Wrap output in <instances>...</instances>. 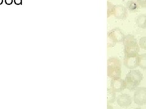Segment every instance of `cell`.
Listing matches in <instances>:
<instances>
[{
	"instance_id": "15",
	"label": "cell",
	"mask_w": 146,
	"mask_h": 109,
	"mask_svg": "<svg viewBox=\"0 0 146 109\" xmlns=\"http://www.w3.org/2000/svg\"><path fill=\"white\" fill-rule=\"evenodd\" d=\"M139 47H141L144 50L146 49V36H143V37L141 38L139 41Z\"/></svg>"
},
{
	"instance_id": "9",
	"label": "cell",
	"mask_w": 146,
	"mask_h": 109,
	"mask_svg": "<svg viewBox=\"0 0 146 109\" xmlns=\"http://www.w3.org/2000/svg\"><path fill=\"white\" fill-rule=\"evenodd\" d=\"M116 102L120 107L125 108L131 105L132 103V98L129 94L122 93L117 97Z\"/></svg>"
},
{
	"instance_id": "10",
	"label": "cell",
	"mask_w": 146,
	"mask_h": 109,
	"mask_svg": "<svg viewBox=\"0 0 146 109\" xmlns=\"http://www.w3.org/2000/svg\"><path fill=\"white\" fill-rule=\"evenodd\" d=\"M126 7L127 10L131 12H137L140 8L139 6L134 0H129L126 4Z\"/></svg>"
},
{
	"instance_id": "17",
	"label": "cell",
	"mask_w": 146,
	"mask_h": 109,
	"mask_svg": "<svg viewBox=\"0 0 146 109\" xmlns=\"http://www.w3.org/2000/svg\"><path fill=\"white\" fill-rule=\"evenodd\" d=\"M13 2L16 5H21L22 4V0H13Z\"/></svg>"
},
{
	"instance_id": "4",
	"label": "cell",
	"mask_w": 146,
	"mask_h": 109,
	"mask_svg": "<svg viewBox=\"0 0 146 109\" xmlns=\"http://www.w3.org/2000/svg\"><path fill=\"white\" fill-rule=\"evenodd\" d=\"M124 36V32L119 27L109 30L107 33V47H112L115 46L117 43L122 42Z\"/></svg>"
},
{
	"instance_id": "12",
	"label": "cell",
	"mask_w": 146,
	"mask_h": 109,
	"mask_svg": "<svg viewBox=\"0 0 146 109\" xmlns=\"http://www.w3.org/2000/svg\"><path fill=\"white\" fill-rule=\"evenodd\" d=\"M116 100V95L115 91L110 87L107 89V104H111Z\"/></svg>"
},
{
	"instance_id": "21",
	"label": "cell",
	"mask_w": 146,
	"mask_h": 109,
	"mask_svg": "<svg viewBox=\"0 0 146 109\" xmlns=\"http://www.w3.org/2000/svg\"><path fill=\"white\" fill-rule=\"evenodd\" d=\"M135 109H141V108H135Z\"/></svg>"
},
{
	"instance_id": "3",
	"label": "cell",
	"mask_w": 146,
	"mask_h": 109,
	"mask_svg": "<svg viewBox=\"0 0 146 109\" xmlns=\"http://www.w3.org/2000/svg\"><path fill=\"white\" fill-rule=\"evenodd\" d=\"M124 54L138 53L139 52V43L133 35L128 34L124 36L123 39Z\"/></svg>"
},
{
	"instance_id": "16",
	"label": "cell",
	"mask_w": 146,
	"mask_h": 109,
	"mask_svg": "<svg viewBox=\"0 0 146 109\" xmlns=\"http://www.w3.org/2000/svg\"><path fill=\"white\" fill-rule=\"evenodd\" d=\"M141 8H146V0H134Z\"/></svg>"
},
{
	"instance_id": "1",
	"label": "cell",
	"mask_w": 146,
	"mask_h": 109,
	"mask_svg": "<svg viewBox=\"0 0 146 109\" xmlns=\"http://www.w3.org/2000/svg\"><path fill=\"white\" fill-rule=\"evenodd\" d=\"M122 64L117 57H110L107 61V75L110 79L121 78Z\"/></svg>"
},
{
	"instance_id": "13",
	"label": "cell",
	"mask_w": 146,
	"mask_h": 109,
	"mask_svg": "<svg viewBox=\"0 0 146 109\" xmlns=\"http://www.w3.org/2000/svg\"><path fill=\"white\" fill-rule=\"evenodd\" d=\"M139 67L141 69L146 70V53L139 54Z\"/></svg>"
},
{
	"instance_id": "14",
	"label": "cell",
	"mask_w": 146,
	"mask_h": 109,
	"mask_svg": "<svg viewBox=\"0 0 146 109\" xmlns=\"http://www.w3.org/2000/svg\"><path fill=\"white\" fill-rule=\"evenodd\" d=\"M114 9H115V5L110 2L107 1V17L109 18L110 16L113 15Z\"/></svg>"
},
{
	"instance_id": "7",
	"label": "cell",
	"mask_w": 146,
	"mask_h": 109,
	"mask_svg": "<svg viewBox=\"0 0 146 109\" xmlns=\"http://www.w3.org/2000/svg\"><path fill=\"white\" fill-rule=\"evenodd\" d=\"M110 88L116 93L121 92L127 89L125 81L121 78L111 79L110 81Z\"/></svg>"
},
{
	"instance_id": "22",
	"label": "cell",
	"mask_w": 146,
	"mask_h": 109,
	"mask_svg": "<svg viewBox=\"0 0 146 109\" xmlns=\"http://www.w3.org/2000/svg\"><path fill=\"white\" fill-rule=\"evenodd\" d=\"M145 51H146V49H145Z\"/></svg>"
},
{
	"instance_id": "18",
	"label": "cell",
	"mask_w": 146,
	"mask_h": 109,
	"mask_svg": "<svg viewBox=\"0 0 146 109\" xmlns=\"http://www.w3.org/2000/svg\"><path fill=\"white\" fill-rule=\"evenodd\" d=\"M13 0H5V3L7 4V5H11V4L13 3Z\"/></svg>"
},
{
	"instance_id": "6",
	"label": "cell",
	"mask_w": 146,
	"mask_h": 109,
	"mask_svg": "<svg viewBox=\"0 0 146 109\" xmlns=\"http://www.w3.org/2000/svg\"><path fill=\"white\" fill-rule=\"evenodd\" d=\"M133 100L137 105L144 106L146 104V87L136 88L133 95Z\"/></svg>"
},
{
	"instance_id": "8",
	"label": "cell",
	"mask_w": 146,
	"mask_h": 109,
	"mask_svg": "<svg viewBox=\"0 0 146 109\" xmlns=\"http://www.w3.org/2000/svg\"><path fill=\"white\" fill-rule=\"evenodd\" d=\"M113 15L117 20H125L128 17V10L127 7L122 5L115 6Z\"/></svg>"
},
{
	"instance_id": "5",
	"label": "cell",
	"mask_w": 146,
	"mask_h": 109,
	"mask_svg": "<svg viewBox=\"0 0 146 109\" xmlns=\"http://www.w3.org/2000/svg\"><path fill=\"white\" fill-rule=\"evenodd\" d=\"M123 63L127 69L129 70L135 69L139 66V54H124Z\"/></svg>"
},
{
	"instance_id": "11",
	"label": "cell",
	"mask_w": 146,
	"mask_h": 109,
	"mask_svg": "<svg viewBox=\"0 0 146 109\" xmlns=\"http://www.w3.org/2000/svg\"><path fill=\"white\" fill-rule=\"evenodd\" d=\"M136 24L141 29H146V15H139L136 18Z\"/></svg>"
},
{
	"instance_id": "19",
	"label": "cell",
	"mask_w": 146,
	"mask_h": 109,
	"mask_svg": "<svg viewBox=\"0 0 146 109\" xmlns=\"http://www.w3.org/2000/svg\"><path fill=\"white\" fill-rule=\"evenodd\" d=\"M107 109H114L110 104H107Z\"/></svg>"
},
{
	"instance_id": "2",
	"label": "cell",
	"mask_w": 146,
	"mask_h": 109,
	"mask_svg": "<svg viewBox=\"0 0 146 109\" xmlns=\"http://www.w3.org/2000/svg\"><path fill=\"white\" fill-rule=\"evenodd\" d=\"M143 78V75L139 70H130L127 74L124 79L126 83L127 89L130 91L135 90L138 87Z\"/></svg>"
},
{
	"instance_id": "20",
	"label": "cell",
	"mask_w": 146,
	"mask_h": 109,
	"mask_svg": "<svg viewBox=\"0 0 146 109\" xmlns=\"http://www.w3.org/2000/svg\"><path fill=\"white\" fill-rule=\"evenodd\" d=\"M3 3V0H0V5H1Z\"/></svg>"
}]
</instances>
